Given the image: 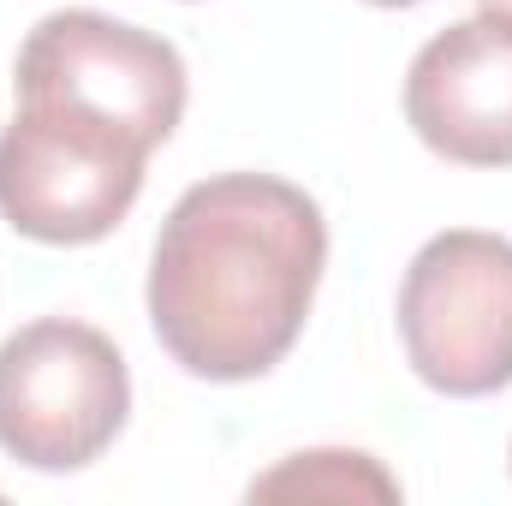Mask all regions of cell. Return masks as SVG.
<instances>
[{"mask_svg":"<svg viewBox=\"0 0 512 506\" xmlns=\"http://www.w3.org/2000/svg\"><path fill=\"white\" fill-rule=\"evenodd\" d=\"M328 268V221L274 173L197 179L149 256V328L197 381L268 376L304 334Z\"/></svg>","mask_w":512,"mask_h":506,"instance_id":"obj_1","label":"cell"},{"mask_svg":"<svg viewBox=\"0 0 512 506\" xmlns=\"http://www.w3.org/2000/svg\"><path fill=\"white\" fill-rule=\"evenodd\" d=\"M131 417L120 346L72 316L24 322L0 346V453L30 471L96 465Z\"/></svg>","mask_w":512,"mask_h":506,"instance_id":"obj_2","label":"cell"},{"mask_svg":"<svg viewBox=\"0 0 512 506\" xmlns=\"http://www.w3.org/2000/svg\"><path fill=\"white\" fill-rule=\"evenodd\" d=\"M149 149L54 102H18L0 131V215L36 245H96L131 215Z\"/></svg>","mask_w":512,"mask_h":506,"instance_id":"obj_3","label":"cell"},{"mask_svg":"<svg viewBox=\"0 0 512 506\" xmlns=\"http://www.w3.org/2000/svg\"><path fill=\"white\" fill-rule=\"evenodd\" d=\"M399 340L417 381L447 399L512 387V239L435 233L399 280Z\"/></svg>","mask_w":512,"mask_h":506,"instance_id":"obj_4","label":"cell"},{"mask_svg":"<svg viewBox=\"0 0 512 506\" xmlns=\"http://www.w3.org/2000/svg\"><path fill=\"white\" fill-rule=\"evenodd\" d=\"M12 90L18 102H54L84 120H102L155 155L185 114V60L155 30L66 6L24 36Z\"/></svg>","mask_w":512,"mask_h":506,"instance_id":"obj_5","label":"cell"},{"mask_svg":"<svg viewBox=\"0 0 512 506\" xmlns=\"http://www.w3.org/2000/svg\"><path fill=\"white\" fill-rule=\"evenodd\" d=\"M411 131L459 167H512V30L459 18L435 30L405 72Z\"/></svg>","mask_w":512,"mask_h":506,"instance_id":"obj_6","label":"cell"},{"mask_svg":"<svg viewBox=\"0 0 512 506\" xmlns=\"http://www.w3.org/2000/svg\"><path fill=\"white\" fill-rule=\"evenodd\" d=\"M251 501H399V483L370 453L322 447V453H292L280 471L256 477Z\"/></svg>","mask_w":512,"mask_h":506,"instance_id":"obj_7","label":"cell"},{"mask_svg":"<svg viewBox=\"0 0 512 506\" xmlns=\"http://www.w3.org/2000/svg\"><path fill=\"white\" fill-rule=\"evenodd\" d=\"M477 6H483V18H495V24L512 30V0H477Z\"/></svg>","mask_w":512,"mask_h":506,"instance_id":"obj_8","label":"cell"},{"mask_svg":"<svg viewBox=\"0 0 512 506\" xmlns=\"http://www.w3.org/2000/svg\"><path fill=\"white\" fill-rule=\"evenodd\" d=\"M370 6H423V0H370Z\"/></svg>","mask_w":512,"mask_h":506,"instance_id":"obj_9","label":"cell"}]
</instances>
